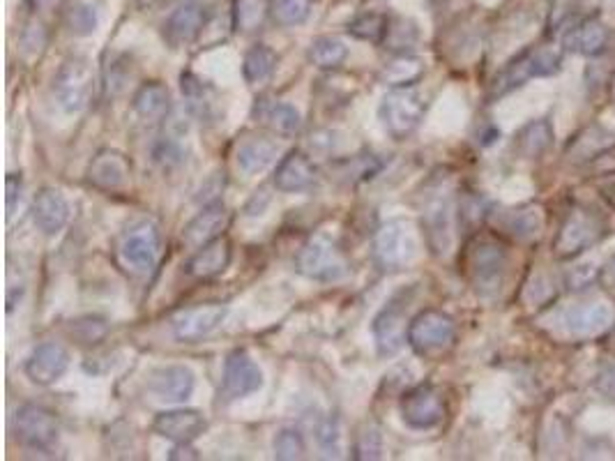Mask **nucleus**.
Returning <instances> with one entry per match:
<instances>
[{
    "mask_svg": "<svg viewBox=\"0 0 615 461\" xmlns=\"http://www.w3.org/2000/svg\"><path fill=\"white\" fill-rule=\"evenodd\" d=\"M70 213V201L65 199L63 192L53 190V187H44V190L37 192L33 199V208H30L33 224L44 236H58L67 226V222H70Z\"/></svg>",
    "mask_w": 615,
    "mask_h": 461,
    "instance_id": "aec40b11",
    "label": "nucleus"
},
{
    "mask_svg": "<svg viewBox=\"0 0 615 461\" xmlns=\"http://www.w3.org/2000/svg\"><path fill=\"white\" fill-rule=\"evenodd\" d=\"M387 24H390V21H387L385 14H376V12L360 14L358 19L348 24V33L358 37V40L383 42L387 33Z\"/></svg>",
    "mask_w": 615,
    "mask_h": 461,
    "instance_id": "4c0bfd02",
    "label": "nucleus"
},
{
    "mask_svg": "<svg viewBox=\"0 0 615 461\" xmlns=\"http://www.w3.org/2000/svg\"><path fill=\"white\" fill-rule=\"evenodd\" d=\"M95 72L86 58H67L53 79V95L67 113L83 111L93 100Z\"/></svg>",
    "mask_w": 615,
    "mask_h": 461,
    "instance_id": "0eeeda50",
    "label": "nucleus"
},
{
    "mask_svg": "<svg viewBox=\"0 0 615 461\" xmlns=\"http://www.w3.org/2000/svg\"><path fill=\"white\" fill-rule=\"evenodd\" d=\"M254 118L256 123H261L263 127H268L270 132H275L279 136L298 134L302 125L298 109L284 102H268V100L256 102Z\"/></svg>",
    "mask_w": 615,
    "mask_h": 461,
    "instance_id": "cd10ccee",
    "label": "nucleus"
},
{
    "mask_svg": "<svg viewBox=\"0 0 615 461\" xmlns=\"http://www.w3.org/2000/svg\"><path fill=\"white\" fill-rule=\"evenodd\" d=\"M153 429L155 434L169 438L173 443L189 445L203 436L205 429H208V422H205L203 413L196 411V408H173V411L157 413Z\"/></svg>",
    "mask_w": 615,
    "mask_h": 461,
    "instance_id": "6ab92c4d",
    "label": "nucleus"
},
{
    "mask_svg": "<svg viewBox=\"0 0 615 461\" xmlns=\"http://www.w3.org/2000/svg\"><path fill=\"white\" fill-rule=\"evenodd\" d=\"M272 450H275V457L279 461H293L302 459L307 452L305 436L300 434V429L295 427H284L279 429L275 441H272Z\"/></svg>",
    "mask_w": 615,
    "mask_h": 461,
    "instance_id": "e433bc0d",
    "label": "nucleus"
},
{
    "mask_svg": "<svg viewBox=\"0 0 615 461\" xmlns=\"http://www.w3.org/2000/svg\"><path fill=\"white\" fill-rule=\"evenodd\" d=\"M14 436L30 450H49L58 441V420L47 408L24 404L14 413Z\"/></svg>",
    "mask_w": 615,
    "mask_h": 461,
    "instance_id": "9b49d317",
    "label": "nucleus"
},
{
    "mask_svg": "<svg viewBox=\"0 0 615 461\" xmlns=\"http://www.w3.org/2000/svg\"><path fill=\"white\" fill-rule=\"evenodd\" d=\"M427 113V102L415 88L401 86L390 90L378 107V118L392 139L404 141L413 134Z\"/></svg>",
    "mask_w": 615,
    "mask_h": 461,
    "instance_id": "20e7f679",
    "label": "nucleus"
},
{
    "mask_svg": "<svg viewBox=\"0 0 615 461\" xmlns=\"http://www.w3.org/2000/svg\"><path fill=\"white\" fill-rule=\"evenodd\" d=\"M560 60H563V54H560V49L556 47H535L523 51L519 58H514L512 63L493 79L489 97L491 100H498V97L521 88L528 79L556 74L560 70Z\"/></svg>",
    "mask_w": 615,
    "mask_h": 461,
    "instance_id": "f03ea898",
    "label": "nucleus"
},
{
    "mask_svg": "<svg viewBox=\"0 0 615 461\" xmlns=\"http://www.w3.org/2000/svg\"><path fill=\"white\" fill-rule=\"evenodd\" d=\"M609 3H613V5H615V0H609Z\"/></svg>",
    "mask_w": 615,
    "mask_h": 461,
    "instance_id": "09e8293b",
    "label": "nucleus"
},
{
    "mask_svg": "<svg viewBox=\"0 0 615 461\" xmlns=\"http://www.w3.org/2000/svg\"><path fill=\"white\" fill-rule=\"evenodd\" d=\"M383 452V436L378 429L369 427L360 434L358 443H355V457L358 459H378Z\"/></svg>",
    "mask_w": 615,
    "mask_h": 461,
    "instance_id": "a19ab883",
    "label": "nucleus"
},
{
    "mask_svg": "<svg viewBox=\"0 0 615 461\" xmlns=\"http://www.w3.org/2000/svg\"><path fill=\"white\" fill-rule=\"evenodd\" d=\"M265 7L261 0H240L238 10H235V19L242 30H254L263 21Z\"/></svg>",
    "mask_w": 615,
    "mask_h": 461,
    "instance_id": "79ce46f5",
    "label": "nucleus"
},
{
    "mask_svg": "<svg viewBox=\"0 0 615 461\" xmlns=\"http://www.w3.org/2000/svg\"><path fill=\"white\" fill-rule=\"evenodd\" d=\"M268 12L277 26H300L309 17L311 0H270Z\"/></svg>",
    "mask_w": 615,
    "mask_h": 461,
    "instance_id": "c9c22d12",
    "label": "nucleus"
},
{
    "mask_svg": "<svg viewBox=\"0 0 615 461\" xmlns=\"http://www.w3.org/2000/svg\"><path fill=\"white\" fill-rule=\"evenodd\" d=\"M563 323L576 339H597L615 326V307L611 302H588V305L569 307Z\"/></svg>",
    "mask_w": 615,
    "mask_h": 461,
    "instance_id": "2eb2a0df",
    "label": "nucleus"
},
{
    "mask_svg": "<svg viewBox=\"0 0 615 461\" xmlns=\"http://www.w3.org/2000/svg\"><path fill=\"white\" fill-rule=\"evenodd\" d=\"M599 279H602L606 286H611V289H615V256H613L609 263H606L602 270H599Z\"/></svg>",
    "mask_w": 615,
    "mask_h": 461,
    "instance_id": "49530a36",
    "label": "nucleus"
},
{
    "mask_svg": "<svg viewBox=\"0 0 615 461\" xmlns=\"http://www.w3.org/2000/svg\"><path fill=\"white\" fill-rule=\"evenodd\" d=\"M606 236L604 217L586 206H574L560 224L558 236L553 240V254L560 261H569L597 245Z\"/></svg>",
    "mask_w": 615,
    "mask_h": 461,
    "instance_id": "f257e3e1",
    "label": "nucleus"
},
{
    "mask_svg": "<svg viewBox=\"0 0 615 461\" xmlns=\"http://www.w3.org/2000/svg\"><path fill=\"white\" fill-rule=\"evenodd\" d=\"M132 109L143 123H159L166 118V113L171 109V95L169 88L159 81H148L136 90Z\"/></svg>",
    "mask_w": 615,
    "mask_h": 461,
    "instance_id": "c85d7f7f",
    "label": "nucleus"
},
{
    "mask_svg": "<svg viewBox=\"0 0 615 461\" xmlns=\"http://www.w3.org/2000/svg\"><path fill=\"white\" fill-rule=\"evenodd\" d=\"M613 143L615 136L611 132H606L604 127H588L586 132L579 134L572 141L569 155H572V160L576 162H586L592 160V157H597L599 153H604V150H609Z\"/></svg>",
    "mask_w": 615,
    "mask_h": 461,
    "instance_id": "72a5a7b5",
    "label": "nucleus"
},
{
    "mask_svg": "<svg viewBox=\"0 0 615 461\" xmlns=\"http://www.w3.org/2000/svg\"><path fill=\"white\" fill-rule=\"evenodd\" d=\"M226 314H229V309H226V305H219V302L185 309V312H180L173 319V337L182 344L201 342V339L210 337L212 332L222 326Z\"/></svg>",
    "mask_w": 615,
    "mask_h": 461,
    "instance_id": "ddd939ff",
    "label": "nucleus"
},
{
    "mask_svg": "<svg viewBox=\"0 0 615 461\" xmlns=\"http://www.w3.org/2000/svg\"><path fill=\"white\" fill-rule=\"evenodd\" d=\"M595 277H599L597 272H592L590 266H583V268H579L576 272H572L567 282H569V286H572V289H583V286H588Z\"/></svg>",
    "mask_w": 615,
    "mask_h": 461,
    "instance_id": "c03bdc74",
    "label": "nucleus"
},
{
    "mask_svg": "<svg viewBox=\"0 0 615 461\" xmlns=\"http://www.w3.org/2000/svg\"><path fill=\"white\" fill-rule=\"evenodd\" d=\"M205 26V7L199 0H187L171 12L164 24V37L173 47L194 42Z\"/></svg>",
    "mask_w": 615,
    "mask_h": 461,
    "instance_id": "5701e85b",
    "label": "nucleus"
},
{
    "mask_svg": "<svg viewBox=\"0 0 615 461\" xmlns=\"http://www.w3.org/2000/svg\"><path fill=\"white\" fill-rule=\"evenodd\" d=\"M406 337L410 349L424 355V358H429V355L445 351L447 346L454 342V337H457V323H454L452 316L438 312V309H424V312L417 314L415 319L408 323Z\"/></svg>",
    "mask_w": 615,
    "mask_h": 461,
    "instance_id": "9d476101",
    "label": "nucleus"
},
{
    "mask_svg": "<svg viewBox=\"0 0 615 461\" xmlns=\"http://www.w3.org/2000/svg\"><path fill=\"white\" fill-rule=\"evenodd\" d=\"M507 270V252L496 240H475L468 252V275L480 296L500 291Z\"/></svg>",
    "mask_w": 615,
    "mask_h": 461,
    "instance_id": "1a4fd4ad",
    "label": "nucleus"
},
{
    "mask_svg": "<svg viewBox=\"0 0 615 461\" xmlns=\"http://www.w3.org/2000/svg\"><path fill=\"white\" fill-rule=\"evenodd\" d=\"M279 143L268 139V136H249L242 139L238 150H235V162H238L240 171L247 176L261 173L277 160Z\"/></svg>",
    "mask_w": 615,
    "mask_h": 461,
    "instance_id": "bb28decb",
    "label": "nucleus"
},
{
    "mask_svg": "<svg viewBox=\"0 0 615 461\" xmlns=\"http://www.w3.org/2000/svg\"><path fill=\"white\" fill-rule=\"evenodd\" d=\"M106 332H109V326L102 319H97V316H83V319L72 323V335L77 339L79 344L93 346L100 344L102 339L106 337Z\"/></svg>",
    "mask_w": 615,
    "mask_h": 461,
    "instance_id": "ea45409f",
    "label": "nucleus"
},
{
    "mask_svg": "<svg viewBox=\"0 0 615 461\" xmlns=\"http://www.w3.org/2000/svg\"><path fill=\"white\" fill-rule=\"evenodd\" d=\"M88 183L100 192L125 190L132 176V164L118 150H100L88 164Z\"/></svg>",
    "mask_w": 615,
    "mask_h": 461,
    "instance_id": "a211bd4d",
    "label": "nucleus"
},
{
    "mask_svg": "<svg viewBox=\"0 0 615 461\" xmlns=\"http://www.w3.org/2000/svg\"><path fill=\"white\" fill-rule=\"evenodd\" d=\"M231 256L233 252L229 238L222 236L196 249V254L185 263V272L194 279H212L229 268Z\"/></svg>",
    "mask_w": 615,
    "mask_h": 461,
    "instance_id": "393cba45",
    "label": "nucleus"
},
{
    "mask_svg": "<svg viewBox=\"0 0 615 461\" xmlns=\"http://www.w3.org/2000/svg\"><path fill=\"white\" fill-rule=\"evenodd\" d=\"M53 3H56V0H28L30 10H47Z\"/></svg>",
    "mask_w": 615,
    "mask_h": 461,
    "instance_id": "de8ad7c7",
    "label": "nucleus"
},
{
    "mask_svg": "<svg viewBox=\"0 0 615 461\" xmlns=\"http://www.w3.org/2000/svg\"><path fill=\"white\" fill-rule=\"evenodd\" d=\"M503 229L510 233L512 238L528 243L535 240L544 229V215L542 208L537 206H523L519 210H512L503 217Z\"/></svg>",
    "mask_w": 615,
    "mask_h": 461,
    "instance_id": "c756f323",
    "label": "nucleus"
},
{
    "mask_svg": "<svg viewBox=\"0 0 615 461\" xmlns=\"http://www.w3.org/2000/svg\"><path fill=\"white\" fill-rule=\"evenodd\" d=\"M592 385H595V390L604 399H615V360H609L606 365H602Z\"/></svg>",
    "mask_w": 615,
    "mask_h": 461,
    "instance_id": "37998d69",
    "label": "nucleus"
},
{
    "mask_svg": "<svg viewBox=\"0 0 615 461\" xmlns=\"http://www.w3.org/2000/svg\"><path fill=\"white\" fill-rule=\"evenodd\" d=\"M316 183V166L302 150H291L275 171V187L284 194L305 192Z\"/></svg>",
    "mask_w": 615,
    "mask_h": 461,
    "instance_id": "b1692460",
    "label": "nucleus"
},
{
    "mask_svg": "<svg viewBox=\"0 0 615 461\" xmlns=\"http://www.w3.org/2000/svg\"><path fill=\"white\" fill-rule=\"evenodd\" d=\"M611 33L602 21L590 17L583 19L581 24H576L569 33L565 35V49L576 51L581 56H602L606 49H609Z\"/></svg>",
    "mask_w": 615,
    "mask_h": 461,
    "instance_id": "a878e982",
    "label": "nucleus"
},
{
    "mask_svg": "<svg viewBox=\"0 0 615 461\" xmlns=\"http://www.w3.org/2000/svg\"><path fill=\"white\" fill-rule=\"evenodd\" d=\"M19 192H21V178H17L12 173V176L7 178V215L10 217L14 213V201H17Z\"/></svg>",
    "mask_w": 615,
    "mask_h": 461,
    "instance_id": "a18cd8bd",
    "label": "nucleus"
},
{
    "mask_svg": "<svg viewBox=\"0 0 615 461\" xmlns=\"http://www.w3.org/2000/svg\"><path fill=\"white\" fill-rule=\"evenodd\" d=\"M551 143H553V130L549 120H533V123H528L519 134H516L514 146L523 157L535 160V157L544 155L546 150L551 148Z\"/></svg>",
    "mask_w": 615,
    "mask_h": 461,
    "instance_id": "7c9ffc66",
    "label": "nucleus"
},
{
    "mask_svg": "<svg viewBox=\"0 0 615 461\" xmlns=\"http://www.w3.org/2000/svg\"><path fill=\"white\" fill-rule=\"evenodd\" d=\"M348 261L337 240L318 233L295 256V270L314 282H339L348 275Z\"/></svg>",
    "mask_w": 615,
    "mask_h": 461,
    "instance_id": "7ed1b4c3",
    "label": "nucleus"
},
{
    "mask_svg": "<svg viewBox=\"0 0 615 461\" xmlns=\"http://www.w3.org/2000/svg\"><path fill=\"white\" fill-rule=\"evenodd\" d=\"M374 339L376 349L383 358L399 353L404 342H408V328H406V300L401 296H394L387 305L378 312L374 319Z\"/></svg>",
    "mask_w": 615,
    "mask_h": 461,
    "instance_id": "4468645a",
    "label": "nucleus"
},
{
    "mask_svg": "<svg viewBox=\"0 0 615 461\" xmlns=\"http://www.w3.org/2000/svg\"><path fill=\"white\" fill-rule=\"evenodd\" d=\"M263 388V372L245 351H233L226 358L222 392L226 399H242Z\"/></svg>",
    "mask_w": 615,
    "mask_h": 461,
    "instance_id": "dca6fc26",
    "label": "nucleus"
},
{
    "mask_svg": "<svg viewBox=\"0 0 615 461\" xmlns=\"http://www.w3.org/2000/svg\"><path fill=\"white\" fill-rule=\"evenodd\" d=\"M226 226H229V210L224 203H210L205 206L192 222L182 231V245L189 249H199L203 245L212 243V240L222 238Z\"/></svg>",
    "mask_w": 615,
    "mask_h": 461,
    "instance_id": "412c9836",
    "label": "nucleus"
},
{
    "mask_svg": "<svg viewBox=\"0 0 615 461\" xmlns=\"http://www.w3.org/2000/svg\"><path fill=\"white\" fill-rule=\"evenodd\" d=\"M194 372L182 365H166L157 367L155 372L148 376V392L157 402L166 404H182L192 397L194 392Z\"/></svg>",
    "mask_w": 615,
    "mask_h": 461,
    "instance_id": "f3484780",
    "label": "nucleus"
},
{
    "mask_svg": "<svg viewBox=\"0 0 615 461\" xmlns=\"http://www.w3.org/2000/svg\"><path fill=\"white\" fill-rule=\"evenodd\" d=\"M70 367V353L56 342L40 344L26 360V376L37 385H51Z\"/></svg>",
    "mask_w": 615,
    "mask_h": 461,
    "instance_id": "4be33fe9",
    "label": "nucleus"
},
{
    "mask_svg": "<svg viewBox=\"0 0 615 461\" xmlns=\"http://www.w3.org/2000/svg\"><path fill=\"white\" fill-rule=\"evenodd\" d=\"M422 63L417 58H410V56H401L397 60H392L390 65L385 67L383 77L387 83H392V86H410V83L417 81L422 77Z\"/></svg>",
    "mask_w": 615,
    "mask_h": 461,
    "instance_id": "58836bf2",
    "label": "nucleus"
},
{
    "mask_svg": "<svg viewBox=\"0 0 615 461\" xmlns=\"http://www.w3.org/2000/svg\"><path fill=\"white\" fill-rule=\"evenodd\" d=\"M346 56H348L346 44L341 42L339 37H330V35L316 37V40L309 44L307 51L309 63L321 67V70H337V67L346 60Z\"/></svg>",
    "mask_w": 615,
    "mask_h": 461,
    "instance_id": "473e14b6",
    "label": "nucleus"
},
{
    "mask_svg": "<svg viewBox=\"0 0 615 461\" xmlns=\"http://www.w3.org/2000/svg\"><path fill=\"white\" fill-rule=\"evenodd\" d=\"M159 254H162V236H159L155 222L141 219V222L132 224L123 236H120V261H123L125 268L136 272V275L153 272L159 261Z\"/></svg>",
    "mask_w": 615,
    "mask_h": 461,
    "instance_id": "39448f33",
    "label": "nucleus"
},
{
    "mask_svg": "<svg viewBox=\"0 0 615 461\" xmlns=\"http://www.w3.org/2000/svg\"><path fill=\"white\" fill-rule=\"evenodd\" d=\"M399 413L410 429L427 432V429H434L443 422L445 399L434 385H417L401 397Z\"/></svg>",
    "mask_w": 615,
    "mask_h": 461,
    "instance_id": "f8f14e48",
    "label": "nucleus"
},
{
    "mask_svg": "<svg viewBox=\"0 0 615 461\" xmlns=\"http://www.w3.org/2000/svg\"><path fill=\"white\" fill-rule=\"evenodd\" d=\"M417 256L415 231L406 219L383 224L374 238V261L385 272L404 270Z\"/></svg>",
    "mask_w": 615,
    "mask_h": 461,
    "instance_id": "423d86ee",
    "label": "nucleus"
},
{
    "mask_svg": "<svg viewBox=\"0 0 615 461\" xmlns=\"http://www.w3.org/2000/svg\"><path fill=\"white\" fill-rule=\"evenodd\" d=\"M277 67V54L265 44H254L242 60V77L247 83H263L272 77Z\"/></svg>",
    "mask_w": 615,
    "mask_h": 461,
    "instance_id": "f704fd0d",
    "label": "nucleus"
},
{
    "mask_svg": "<svg viewBox=\"0 0 615 461\" xmlns=\"http://www.w3.org/2000/svg\"><path fill=\"white\" fill-rule=\"evenodd\" d=\"M97 10L88 0H70L63 10V26L74 37H88L97 30Z\"/></svg>",
    "mask_w": 615,
    "mask_h": 461,
    "instance_id": "2f4dec72",
    "label": "nucleus"
},
{
    "mask_svg": "<svg viewBox=\"0 0 615 461\" xmlns=\"http://www.w3.org/2000/svg\"><path fill=\"white\" fill-rule=\"evenodd\" d=\"M454 217H457V206L447 187H438L424 199L422 229L431 252L438 256H445L454 245Z\"/></svg>",
    "mask_w": 615,
    "mask_h": 461,
    "instance_id": "6e6552de",
    "label": "nucleus"
}]
</instances>
